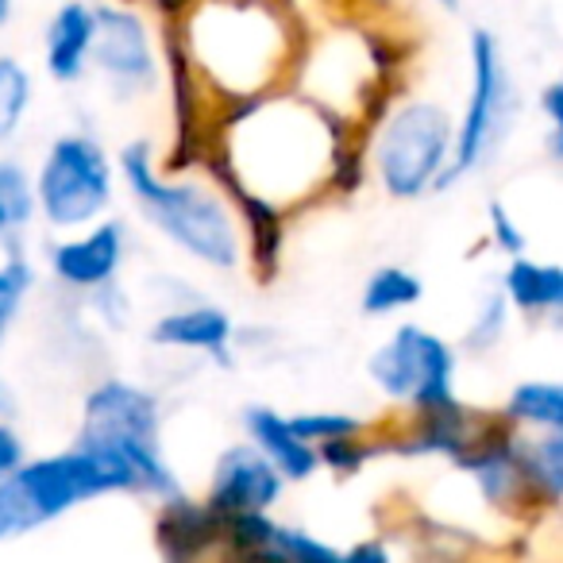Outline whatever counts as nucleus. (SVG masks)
<instances>
[{"label":"nucleus","instance_id":"f257e3e1","mask_svg":"<svg viewBox=\"0 0 563 563\" xmlns=\"http://www.w3.org/2000/svg\"><path fill=\"white\" fill-rule=\"evenodd\" d=\"M220 189L258 197L290 220L329 197H352L367 181L363 140L294 89L220 104L201 163Z\"/></svg>","mask_w":563,"mask_h":563},{"label":"nucleus","instance_id":"f03ea898","mask_svg":"<svg viewBox=\"0 0 563 563\" xmlns=\"http://www.w3.org/2000/svg\"><path fill=\"white\" fill-rule=\"evenodd\" d=\"M170 27L217 104L286 89L301 47L294 20L274 0H194Z\"/></svg>","mask_w":563,"mask_h":563},{"label":"nucleus","instance_id":"7ed1b4c3","mask_svg":"<svg viewBox=\"0 0 563 563\" xmlns=\"http://www.w3.org/2000/svg\"><path fill=\"white\" fill-rule=\"evenodd\" d=\"M120 189L132 197L140 220L209 274L243 271V228L232 201L201 170H166L151 140H128L117 151Z\"/></svg>","mask_w":563,"mask_h":563},{"label":"nucleus","instance_id":"20e7f679","mask_svg":"<svg viewBox=\"0 0 563 563\" xmlns=\"http://www.w3.org/2000/svg\"><path fill=\"white\" fill-rule=\"evenodd\" d=\"M74 444L117 463L132 483V498L166 501L186 490L166 455L163 398L135 378L101 375L86 386Z\"/></svg>","mask_w":563,"mask_h":563},{"label":"nucleus","instance_id":"39448f33","mask_svg":"<svg viewBox=\"0 0 563 563\" xmlns=\"http://www.w3.org/2000/svg\"><path fill=\"white\" fill-rule=\"evenodd\" d=\"M132 498L128 475L104 455L81 444L58 452L27 455L4 483H0V544H16L35 537L47 525L78 514L101 498Z\"/></svg>","mask_w":563,"mask_h":563},{"label":"nucleus","instance_id":"423d86ee","mask_svg":"<svg viewBox=\"0 0 563 563\" xmlns=\"http://www.w3.org/2000/svg\"><path fill=\"white\" fill-rule=\"evenodd\" d=\"M455 112L437 97H401L378 112L375 132L363 140L367 181L398 205L424 201L437 194L452 158Z\"/></svg>","mask_w":563,"mask_h":563},{"label":"nucleus","instance_id":"0eeeda50","mask_svg":"<svg viewBox=\"0 0 563 563\" xmlns=\"http://www.w3.org/2000/svg\"><path fill=\"white\" fill-rule=\"evenodd\" d=\"M514 120L517 86L506 47H501L498 32L475 24L467 35V93H463V109L455 112L452 158H448V170L440 178L437 194H452L463 181L478 178L506 147Z\"/></svg>","mask_w":563,"mask_h":563},{"label":"nucleus","instance_id":"6e6552de","mask_svg":"<svg viewBox=\"0 0 563 563\" xmlns=\"http://www.w3.org/2000/svg\"><path fill=\"white\" fill-rule=\"evenodd\" d=\"M35 220L55 235L78 232L112 217L120 197L117 158L101 135L86 128H66L47 143L32 170Z\"/></svg>","mask_w":563,"mask_h":563},{"label":"nucleus","instance_id":"1a4fd4ad","mask_svg":"<svg viewBox=\"0 0 563 563\" xmlns=\"http://www.w3.org/2000/svg\"><path fill=\"white\" fill-rule=\"evenodd\" d=\"M367 383L398 413H429L460 401V347L437 329L401 321L367 355Z\"/></svg>","mask_w":563,"mask_h":563},{"label":"nucleus","instance_id":"9d476101","mask_svg":"<svg viewBox=\"0 0 563 563\" xmlns=\"http://www.w3.org/2000/svg\"><path fill=\"white\" fill-rule=\"evenodd\" d=\"M390 66L383 63L371 35L360 32H324L317 43L298 47L294 70L286 89L313 101L340 124L363 132L360 124L371 120V101L383 93V74Z\"/></svg>","mask_w":563,"mask_h":563},{"label":"nucleus","instance_id":"9b49d317","mask_svg":"<svg viewBox=\"0 0 563 563\" xmlns=\"http://www.w3.org/2000/svg\"><path fill=\"white\" fill-rule=\"evenodd\" d=\"M97 32L89 74L117 104H140L163 89V40L155 20L124 0L93 4Z\"/></svg>","mask_w":563,"mask_h":563},{"label":"nucleus","instance_id":"f8f14e48","mask_svg":"<svg viewBox=\"0 0 563 563\" xmlns=\"http://www.w3.org/2000/svg\"><path fill=\"white\" fill-rule=\"evenodd\" d=\"M517 440L521 432H514L498 417V409L490 413V421L483 424V432L475 437V444L452 463V471L460 478H467L471 498L490 514L506 517V521H537V506L529 498V486L521 478V460H517Z\"/></svg>","mask_w":563,"mask_h":563},{"label":"nucleus","instance_id":"ddd939ff","mask_svg":"<svg viewBox=\"0 0 563 563\" xmlns=\"http://www.w3.org/2000/svg\"><path fill=\"white\" fill-rule=\"evenodd\" d=\"M132 255V232L120 217H104L78 232L55 235L47 243V274L58 290L70 298H86V294L101 290L109 282H120Z\"/></svg>","mask_w":563,"mask_h":563},{"label":"nucleus","instance_id":"4468645a","mask_svg":"<svg viewBox=\"0 0 563 563\" xmlns=\"http://www.w3.org/2000/svg\"><path fill=\"white\" fill-rule=\"evenodd\" d=\"M494 409H478L471 401H452L429 413H401L394 424H375L383 460H409V463H448L452 467L483 432Z\"/></svg>","mask_w":563,"mask_h":563},{"label":"nucleus","instance_id":"2eb2a0df","mask_svg":"<svg viewBox=\"0 0 563 563\" xmlns=\"http://www.w3.org/2000/svg\"><path fill=\"white\" fill-rule=\"evenodd\" d=\"M143 336L155 352L189 355V360H205L212 367L232 371L235 347H240V324H235L232 309L217 306V301L186 298L178 306L158 309Z\"/></svg>","mask_w":563,"mask_h":563},{"label":"nucleus","instance_id":"dca6fc26","mask_svg":"<svg viewBox=\"0 0 563 563\" xmlns=\"http://www.w3.org/2000/svg\"><path fill=\"white\" fill-rule=\"evenodd\" d=\"M282 498H286V478L247 440H235V444L220 448L201 494V501L217 517L274 514L282 506Z\"/></svg>","mask_w":563,"mask_h":563},{"label":"nucleus","instance_id":"f3484780","mask_svg":"<svg viewBox=\"0 0 563 563\" xmlns=\"http://www.w3.org/2000/svg\"><path fill=\"white\" fill-rule=\"evenodd\" d=\"M220 537H224V517H217L189 490L155 501L151 540H155L158 563H217Z\"/></svg>","mask_w":563,"mask_h":563},{"label":"nucleus","instance_id":"a211bd4d","mask_svg":"<svg viewBox=\"0 0 563 563\" xmlns=\"http://www.w3.org/2000/svg\"><path fill=\"white\" fill-rule=\"evenodd\" d=\"M240 429L243 440L286 478V486H301L309 478L321 475L317 467V448L306 444V440L294 432L290 413L266 406V401H247L240 409Z\"/></svg>","mask_w":563,"mask_h":563},{"label":"nucleus","instance_id":"6ab92c4d","mask_svg":"<svg viewBox=\"0 0 563 563\" xmlns=\"http://www.w3.org/2000/svg\"><path fill=\"white\" fill-rule=\"evenodd\" d=\"M97 16L89 0H63L43 27V74L55 86L74 89L89 78Z\"/></svg>","mask_w":563,"mask_h":563},{"label":"nucleus","instance_id":"aec40b11","mask_svg":"<svg viewBox=\"0 0 563 563\" xmlns=\"http://www.w3.org/2000/svg\"><path fill=\"white\" fill-rule=\"evenodd\" d=\"M498 294L514 317H525L532 324H560L563 313V266L555 258L517 255L506 258V271L498 274Z\"/></svg>","mask_w":563,"mask_h":563},{"label":"nucleus","instance_id":"412c9836","mask_svg":"<svg viewBox=\"0 0 563 563\" xmlns=\"http://www.w3.org/2000/svg\"><path fill=\"white\" fill-rule=\"evenodd\" d=\"M498 417L521 437L563 432V383H555V378H521L501 398Z\"/></svg>","mask_w":563,"mask_h":563},{"label":"nucleus","instance_id":"4be33fe9","mask_svg":"<svg viewBox=\"0 0 563 563\" xmlns=\"http://www.w3.org/2000/svg\"><path fill=\"white\" fill-rule=\"evenodd\" d=\"M521 478L537 514H555L563 501V432H532L517 440Z\"/></svg>","mask_w":563,"mask_h":563},{"label":"nucleus","instance_id":"5701e85b","mask_svg":"<svg viewBox=\"0 0 563 563\" xmlns=\"http://www.w3.org/2000/svg\"><path fill=\"white\" fill-rule=\"evenodd\" d=\"M424 301V278L401 263H383L363 278L360 313L367 321H386V317L413 313Z\"/></svg>","mask_w":563,"mask_h":563},{"label":"nucleus","instance_id":"b1692460","mask_svg":"<svg viewBox=\"0 0 563 563\" xmlns=\"http://www.w3.org/2000/svg\"><path fill=\"white\" fill-rule=\"evenodd\" d=\"M35 109V74L20 55L0 51V151L16 147Z\"/></svg>","mask_w":563,"mask_h":563},{"label":"nucleus","instance_id":"393cba45","mask_svg":"<svg viewBox=\"0 0 563 563\" xmlns=\"http://www.w3.org/2000/svg\"><path fill=\"white\" fill-rule=\"evenodd\" d=\"M32 224H35L32 166L12 155V151H0V228H4V243H20L32 232Z\"/></svg>","mask_w":563,"mask_h":563},{"label":"nucleus","instance_id":"a878e982","mask_svg":"<svg viewBox=\"0 0 563 563\" xmlns=\"http://www.w3.org/2000/svg\"><path fill=\"white\" fill-rule=\"evenodd\" d=\"M509 324H514V309L506 306V298L498 294V286H486L475 298V309H471V321L460 336V347L467 355H490L506 344Z\"/></svg>","mask_w":563,"mask_h":563},{"label":"nucleus","instance_id":"bb28decb","mask_svg":"<svg viewBox=\"0 0 563 563\" xmlns=\"http://www.w3.org/2000/svg\"><path fill=\"white\" fill-rule=\"evenodd\" d=\"M35 286H40V271H35L32 255L20 243H4V251H0V321L16 324L32 301Z\"/></svg>","mask_w":563,"mask_h":563},{"label":"nucleus","instance_id":"cd10ccee","mask_svg":"<svg viewBox=\"0 0 563 563\" xmlns=\"http://www.w3.org/2000/svg\"><path fill=\"white\" fill-rule=\"evenodd\" d=\"M375 424L367 432H360V437H340L329 440V444H317V467L336 478H360L371 463L383 460V444H378Z\"/></svg>","mask_w":563,"mask_h":563},{"label":"nucleus","instance_id":"c85d7f7f","mask_svg":"<svg viewBox=\"0 0 563 563\" xmlns=\"http://www.w3.org/2000/svg\"><path fill=\"white\" fill-rule=\"evenodd\" d=\"M266 552L278 563H340L336 544H329L324 537L309 532L306 525H290V521H274Z\"/></svg>","mask_w":563,"mask_h":563},{"label":"nucleus","instance_id":"c756f323","mask_svg":"<svg viewBox=\"0 0 563 563\" xmlns=\"http://www.w3.org/2000/svg\"><path fill=\"white\" fill-rule=\"evenodd\" d=\"M290 424L306 444L317 448L340 437H360V432H367L375 421L360 413H347V409H301V413H290Z\"/></svg>","mask_w":563,"mask_h":563},{"label":"nucleus","instance_id":"7c9ffc66","mask_svg":"<svg viewBox=\"0 0 563 563\" xmlns=\"http://www.w3.org/2000/svg\"><path fill=\"white\" fill-rule=\"evenodd\" d=\"M486 243H490L494 255H501V258L529 255V228L517 220V212L509 209L501 197L486 201Z\"/></svg>","mask_w":563,"mask_h":563},{"label":"nucleus","instance_id":"2f4dec72","mask_svg":"<svg viewBox=\"0 0 563 563\" xmlns=\"http://www.w3.org/2000/svg\"><path fill=\"white\" fill-rule=\"evenodd\" d=\"M537 117L544 124V155L548 163H560L563 158V81L548 78L537 89Z\"/></svg>","mask_w":563,"mask_h":563},{"label":"nucleus","instance_id":"473e14b6","mask_svg":"<svg viewBox=\"0 0 563 563\" xmlns=\"http://www.w3.org/2000/svg\"><path fill=\"white\" fill-rule=\"evenodd\" d=\"M81 301H86L89 309H97L93 317L104 324V329L124 332L128 324H132V301H128V290L120 286V282H109V286H101V290L86 294Z\"/></svg>","mask_w":563,"mask_h":563},{"label":"nucleus","instance_id":"72a5a7b5","mask_svg":"<svg viewBox=\"0 0 563 563\" xmlns=\"http://www.w3.org/2000/svg\"><path fill=\"white\" fill-rule=\"evenodd\" d=\"M27 460V440L24 432L12 424V417H0V483Z\"/></svg>","mask_w":563,"mask_h":563},{"label":"nucleus","instance_id":"f704fd0d","mask_svg":"<svg viewBox=\"0 0 563 563\" xmlns=\"http://www.w3.org/2000/svg\"><path fill=\"white\" fill-rule=\"evenodd\" d=\"M340 563H394V548L386 537H363L352 548H340Z\"/></svg>","mask_w":563,"mask_h":563},{"label":"nucleus","instance_id":"c9c22d12","mask_svg":"<svg viewBox=\"0 0 563 563\" xmlns=\"http://www.w3.org/2000/svg\"><path fill=\"white\" fill-rule=\"evenodd\" d=\"M9 332H12V324L0 321V352H4V340H9ZM12 413H16V394H12L9 378L0 375V417H12Z\"/></svg>","mask_w":563,"mask_h":563},{"label":"nucleus","instance_id":"e433bc0d","mask_svg":"<svg viewBox=\"0 0 563 563\" xmlns=\"http://www.w3.org/2000/svg\"><path fill=\"white\" fill-rule=\"evenodd\" d=\"M16 20V0H0V32Z\"/></svg>","mask_w":563,"mask_h":563},{"label":"nucleus","instance_id":"4c0bfd02","mask_svg":"<svg viewBox=\"0 0 563 563\" xmlns=\"http://www.w3.org/2000/svg\"><path fill=\"white\" fill-rule=\"evenodd\" d=\"M429 4H437V9H444V12H460L463 9V0H429Z\"/></svg>","mask_w":563,"mask_h":563},{"label":"nucleus","instance_id":"58836bf2","mask_svg":"<svg viewBox=\"0 0 563 563\" xmlns=\"http://www.w3.org/2000/svg\"><path fill=\"white\" fill-rule=\"evenodd\" d=\"M0 243H4V228H0Z\"/></svg>","mask_w":563,"mask_h":563}]
</instances>
